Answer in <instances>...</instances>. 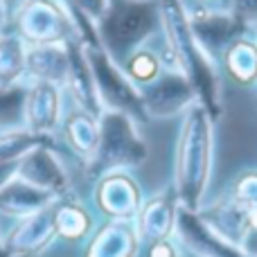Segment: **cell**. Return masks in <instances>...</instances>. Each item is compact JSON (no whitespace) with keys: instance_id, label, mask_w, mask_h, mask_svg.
<instances>
[{"instance_id":"cell-1","label":"cell","mask_w":257,"mask_h":257,"mask_svg":"<svg viewBox=\"0 0 257 257\" xmlns=\"http://www.w3.org/2000/svg\"><path fill=\"white\" fill-rule=\"evenodd\" d=\"M151 61H147V59H138L136 66H133V70H136V75H140V77H147V75H151Z\"/></svg>"},{"instance_id":"cell-2","label":"cell","mask_w":257,"mask_h":257,"mask_svg":"<svg viewBox=\"0 0 257 257\" xmlns=\"http://www.w3.org/2000/svg\"><path fill=\"white\" fill-rule=\"evenodd\" d=\"M154 257H170V251L160 246V248H156V251H154Z\"/></svg>"},{"instance_id":"cell-3","label":"cell","mask_w":257,"mask_h":257,"mask_svg":"<svg viewBox=\"0 0 257 257\" xmlns=\"http://www.w3.org/2000/svg\"><path fill=\"white\" fill-rule=\"evenodd\" d=\"M253 223H255V226H257V210H255V212H253Z\"/></svg>"}]
</instances>
